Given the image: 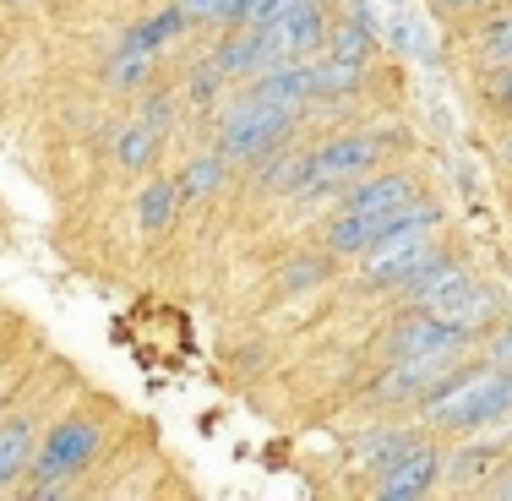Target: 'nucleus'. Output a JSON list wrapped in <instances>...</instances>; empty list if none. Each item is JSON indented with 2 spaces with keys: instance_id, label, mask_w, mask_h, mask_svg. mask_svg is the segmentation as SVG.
I'll return each mask as SVG.
<instances>
[{
  "instance_id": "5",
  "label": "nucleus",
  "mask_w": 512,
  "mask_h": 501,
  "mask_svg": "<svg viewBox=\"0 0 512 501\" xmlns=\"http://www.w3.org/2000/svg\"><path fill=\"white\" fill-rule=\"evenodd\" d=\"M469 349H474V338H463V344H436V349L398 354L393 371L376 382V403H425L436 387L453 382L463 365H469Z\"/></svg>"
},
{
  "instance_id": "1",
  "label": "nucleus",
  "mask_w": 512,
  "mask_h": 501,
  "mask_svg": "<svg viewBox=\"0 0 512 501\" xmlns=\"http://www.w3.org/2000/svg\"><path fill=\"white\" fill-rule=\"evenodd\" d=\"M404 300L414 311L436 316V322L458 327V333H491L502 322V289L474 278L469 267H458L453 256H436L404 284Z\"/></svg>"
},
{
  "instance_id": "18",
  "label": "nucleus",
  "mask_w": 512,
  "mask_h": 501,
  "mask_svg": "<svg viewBox=\"0 0 512 501\" xmlns=\"http://www.w3.org/2000/svg\"><path fill=\"white\" fill-rule=\"evenodd\" d=\"M191 22H240L246 17V0H180Z\"/></svg>"
},
{
  "instance_id": "21",
  "label": "nucleus",
  "mask_w": 512,
  "mask_h": 501,
  "mask_svg": "<svg viewBox=\"0 0 512 501\" xmlns=\"http://www.w3.org/2000/svg\"><path fill=\"white\" fill-rule=\"evenodd\" d=\"M491 104L502 109V115H512V66H507V71H496V82H491Z\"/></svg>"
},
{
  "instance_id": "8",
  "label": "nucleus",
  "mask_w": 512,
  "mask_h": 501,
  "mask_svg": "<svg viewBox=\"0 0 512 501\" xmlns=\"http://www.w3.org/2000/svg\"><path fill=\"white\" fill-rule=\"evenodd\" d=\"M387 153V137H371V131H344V137L322 142V148L306 153V191H344L349 180L371 175Z\"/></svg>"
},
{
  "instance_id": "11",
  "label": "nucleus",
  "mask_w": 512,
  "mask_h": 501,
  "mask_svg": "<svg viewBox=\"0 0 512 501\" xmlns=\"http://www.w3.org/2000/svg\"><path fill=\"white\" fill-rule=\"evenodd\" d=\"M436 480H442V458H436L431 447H414L409 458H398L393 469L376 474L371 496L376 501H414V496H431Z\"/></svg>"
},
{
  "instance_id": "10",
  "label": "nucleus",
  "mask_w": 512,
  "mask_h": 501,
  "mask_svg": "<svg viewBox=\"0 0 512 501\" xmlns=\"http://www.w3.org/2000/svg\"><path fill=\"white\" fill-rule=\"evenodd\" d=\"M420 197V186H414V175L404 169H387V175H360L349 180L344 191H338V213H393V207H404Z\"/></svg>"
},
{
  "instance_id": "15",
  "label": "nucleus",
  "mask_w": 512,
  "mask_h": 501,
  "mask_svg": "<svg viewBox=\"0 0 512 501\" xmlns=\"http://www.w3.org/2000/svg\"><path fill=\"white\" fill-rule=\"evenodd\" d=\"M175 197H180L175 180H153V186L142 191V229H148V235H158V229L169 224V213H175Z\"/></svg>"
},
{
  "instance_id": "13",
  "label": "nucleus",
  "mask_w": 512,
  "mask_h": 501,
  "mask_svg": "<svg viewBox=\"0 0 512 501\" xmlns=\"http://www.w3.org/2000/svg\"><path fill=\"white\" fill-rule=\"evenodd\" d=\"M469 55H474V66H485V71H507L512 66V11L480 22V28L469 33Z\"/></svg>"
},
{
  "instance_id": "6",
  "label": "nucleus",
  "mask_w": 512,
  "mask_h": 501,
  "mask_svg": "<svg viewBox=\"0 0 512 501\" xmlns=\"http://www.w3.org/2000/svg\"><path fill=\"white\" fill-rule=\"evenodd\" d=\"M99 447H104L99 420H82V414H71V420L50 425L39 458H33V496H55L66 480H77V474L93 463V452H99Z\"/></svg>"
},
{
  "instance_id": "20",
  "label": "nucleus",
  "mask_w": 512,
  "mask_h": 501,
  "mask_svg": "<svg viewBox=\"0 0 512 501\" xmlns=\"http://www.w3.org/2000/svg\"><path fill=\"white\" fill-rule=\"evenodd\" d=\"M442 17H474V11H496L502 0H431Z\"/></svg>"
},
{
  "instance_id": "4",
  "label": "nucleus",
  "mask_w": 512,
  "mask_h": 501,
  "mask_svg": "<svg viewBox=\"0 0 512 501\" xmlns=\"http://www.w3.org/2000/svg\"><path fill=\"white\" fill-rule=\"evenodd\" d=\"M436 229H442V207H436V213L409 218V224H398V229H387L376 246L360 251V278L371 289H404L425 262L442 256V251H436Z\"/></svg>"
},
{
  "instance_id": "17",
  "label": "nucleus",
  "mask_w": 512,
  "mask_h": 501,
  "mask_svg": "<svg viewBox=\"0 0 512 501\" xmlns=\"http://www.w3.org/2000/svg\"><path fill=\"white\" fill-rule=\"evenodd\" d=\"M153 142H158L153 126H126V137L115 142V158L126 169H142V164H148V153H153Z\"/></svg>"
},
{
  "instance_id": "19",
  "label": "nucleus",
  "mask_w": 512,
  "mask_h": 501,
  "mask_svg": "<svg viewBox=\"0 0 512 501\" xmlns=\"http://www.w3.org/2000/svg\"><path fill=\"white\" fill-rule=\"evenodd\" d=\"M485 360L512 371V322H496L491 333H485Z\"/></svg>"
},
{
  "instance_id": "16",
  "label": "nucleus",
  "mask_w": 512,
  "mask_h": 501,
  "mask_svg": "<svg viewBox=\"0 0 512 501\" xmlns=\"http://www.w3.org/2000/svg\"><path fill=\"white\" fill-rule=\"evenodd\" d=\"M218 180H224V153L197 158V164L186 169V180H180V197H207V191H218Z\"/></svg>"
},
{
  "instance_id": "9",
  "label": "nucleus",
  "mask_w": 512,
  "mask_h": 501,
  "mask_svg": "<svg viewBox=\"0 0 512 501\" xmlns=\"http://www.w3.org/2000/svg\"><path fill=\"white\" fill-rule=\"evenodd\" d=\"M420 213H436V202L414 197L404 207H393V213H338L333 224H327V251L333 256H360L365 246H376L387 229L409 224V218H420Z\"/></svg>"
},
{
  "instance_id": "22",
  "label": "nucleus",
  "mask_w": 512,
  "mask_h": 501,
  "mask_svg": "<svg viewBox=\"0 0 512 501\" xmlns=\"http://www.w3.org/2000/svg\"><path fill=\"white\" fill-rule=\"evenodd\" d=\"M485 496H502V501H512V458H507L502 469L491 474V485H485Z\"/></svg>"
},
{
  "instance_id": "23",
  "label": "nucleus",
  "mask_w": 512,
  "mask_h": 501,
  "mask_svg": "<svg viewBox=\"0 0 512 501\" xmlns=\"http://www.w3.org/2000/svg\"><path fill=\"white\" fill-rule=\"evenodd\" d=\"M0 398H6V393H0Z\"/></svg>"
},
{
  "instance_id": "2",
  "label": "nucleus",
  "mask_w": 512,
  "mask_h": 501,
  "mask_svg": "<svg viewBox=\"0 0 512 501\" xmlns=\"http://www.w3.org/2000/svg\"><path fill=\"white\" fill-rule=\"evenodd\" d=\"M327 44V22L316 11V0L284 11L278 22H240V33L218 50V71L224 77H256L267 66H284V60H306Z\"/></svg>"
},
{
  "instance_id": "12",
  "label": "nucleus",
  "mask_w": 512,
  "mask_h": 501,
  "mask_svg": "<svg viewBox=\"0 0 512 501\" xmlns=\"http://www.w3.org/2000/svg\"><path fill=\"white\" fill-rule=\"evenodd\" d=\"M39 442V409H17L11 420H0V496L11 491L22 469H28V452Z\"/></svg>"
},
{
  "instance_id": "7",
  "label": "nucleus",
  "mask_w": 512,
  "mask_h": 501,
  "mask_svg": "<svg viewBox=\"0 0 512 501\" xmlns=\"http://www.w3.org/2000/svg\"><path fill=\"white\" fill-rule=\"evenodd\" d=\"M289 126H295V109L246 93V99L229 109L224 131H218V148H224V158H267L289 142Z\"/></svg>"
},
{
  "instance_id": "3",
  "label": "nucleus",
  "mask_w": 512,
  "mask_h": 501,
  "mask_svg": "<svg viewBox=\"0 0 512 501\" xmlns=\"http://www.w3.org/2000/svg\"><path fill=\"white\" fill-rule=\"evenodd\" d=\"M512 414V371L502 365H463L453 382H442L431 398L420 403V420L431 431H447V436H469V431H491Z\"/></svg>"
},
{
  "instance_id": "14",
  "label": "nucleus",
  "mask_w": 512,
  "mask_h": 501,
  "mask_svg": "<svg viewBox=\"0 0 512 501\" xmlns=\"http://www.w3.org/2000/svg\"><path fill=\"white\" fill-rule=\"evenodd\" d=\"M414 447H420V442H414L409 431H371V436L360 442V463L371 469V480H376V474H382V469H393L398 458H409Z\"/></svg>"
}]
</instances>
